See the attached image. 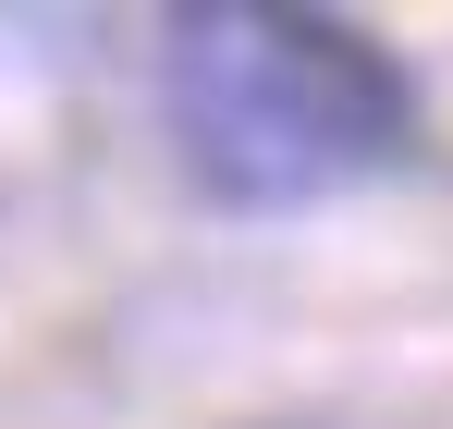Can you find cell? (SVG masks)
Returning a JSON list of instances; mask_svg holds the SVG:
<instances>
[{
	"label": "cell",
	"mask_w": 453,
	"mask_h": 429,
	"mask_svg": "<svg viewBox=\"0 0 453 429\" xmlns=\"http://www.w3.org/2000/svg\"><path fill=\"white\" fill-rule=\"evenodd\" d=\"M159 123L184 172L233 209H306L417 136V86L343 12L295 0H196L159 25Z\"/></svg>",
	"instance_id": "obj_1"
}]
</instances>
